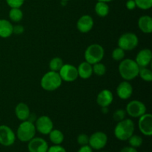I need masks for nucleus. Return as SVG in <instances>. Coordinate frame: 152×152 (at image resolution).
<instances>
[{"instance_id":"f257e3e1","label":"nucleus","mask_w":152,"mask_h":152,"mask_svg":"<svg viewBox=\"0 0 152 152\" xmlns=\"http://www.w3.org/2000/svg\"><path fill=\"white\" fill-rule=\"evenodd\" d=\"M140 67L132 59H123L119 65V73L123 79L130 81L138 77Z\"/></svg>"},{"instance_id":"f03ea898","label":"nucleus","mask_w":152,"mask_h":152,"mask_svg":"<svg viewBox=\"0 0 152 152\" xmlns=\"http://www.w3.org/2000/svg\"><path fill=\"white\" fill-rule=\"evenodd\" d=\"M134 129L135 126L134 122L131 119H124L118 122L114 128V136L119 140L126 141L134 134Z\"/></svg>"},{"instance_id":"7ed1b4c3","label":"nucleus","mask_w":152,"mask_h":152,"mask_svg":"<svg viewBox=\"0 0 152 152\" xmlns=\"http://www.w3.org/2000/svg\"><path fill=\"white\" fill-rule=\"evenodd\" d=\"M62 80L59 76V72L50 71L45 74L42 77L40 85L44 90L47 91H53L61 86Z\"/></svg>"},{"instance_id":"20e7f679","label":"nucleus","mask_w":152,"mask_h":152,"mask_svg":"<svg viewBox=\"0 0 152 152\" xmlns=\"http://www.w3.org/2000/svg\"><path fill=\"white\" fill-rule=\"evenodd\" d=\"M36 132L37 130L34 123L29 120H25L22 121V123L18 127L16 131V137L21 142H29L35 137Z\"/></svg>"},{"instance_id":"39448f33","label":"nucleus","mask_w":152,"mask_h":152,"mask_svg":"<svg viewBox=\"0 0 152 152\" xmlns=\"http://www.w3.org/2000/svg\"><path fill=\"white\" fill-rule=\"evenodd\" d=\"M105 55L103 47L99 44H92L86 48L85 51V59L91 65L100 62Z\"/></svg>"},{"instance_id":"423d86ee","label":"nucleus","mask_w":152,"mask_h":152,"mask_svg":"<svg viewBox=\"0 0 152 152\" xmlns=\"http://www.w3.org/2000/svg\"><path fill=\"white\" fill-rule=\"evenodd\" d=\"M139 43L137 36L134 33L128 32L122 34L118 39L119 48L123 50H132L136 48Z\"/></svg>"},{"instance_id":"0eeeda50","label":"nucleus","mask_w":152,"mask_h":152,"mask_svg":"<svg viewBox=\"0 0 152 152\" xmlns=\"http://www.w3.org/2000/svg\"><path fill=\"white\" fill-rule=\"evenodd\" d=\"M146 106L143 102L139 100H132L128 103L126 111L130 117L139 118L146 113Z\"/></svg>"},{"instance_id":"6e6552de","label":"nucleus","mask_w":152,"mask_h":152,"mask_svg":"<svg viewBox=\"0 0 152 152\" xmlns=\"http://www.w3.org/2000/svg\"><path fill=\"white\" fill-rule=\"evenodd\" d=\"M108 142V137L102 132H96L89 137L88 145L92 149L101 150L105 148Z\"/></svg>"},{"instance_id":"1a4fd4ad","label":"nucleus","mask_w":152,"mask_h":152,"mask_svg":"<svg viewBox=\"0 0 152 152\" xmlns=\"http://www.w3.org/2000/svg\"><path fill=\"white\" fill-rule=\"evenodd\" d=\"M34 125L36 130L44 135H48L53 129V121L48 116L43 115L38 117Z\"/></svg>"},{"instance_id":"9d476101","label":"nucleus","mask_w":152,"mask_h":152,"mask_svg":"<svg viewBox=\"0 0 152 152\" xmlns=\"http://www.w3.org/2000/svg\"><path fill=\"white\" fill-rule=\"evenodd\" d=\"M59 74L62 81L68 83L75 81L79 77L77 68L71 64H64L59 71Z\"/></svg>"},{"instance_id":"9b49d317","label":"nucleus","mask_w":152,"mask_h":152,"mask_svg":"<svg viewBox=\"0 0 152 152\" xmlns=\"http://www.w3.org/2000/svg\"><path fill=\"white\" fill-rule=\"evenodd\" d=\"M16 141V134L9 126H0V144L4 146H10Z\"/></svg>"},{"instance_id":"f8f14e48","label":"nucleus","mask_w":152,"mask_h":152,"mask_svg":"<svg viewBox=\"0 0 152 152\" xmlns=\"http://www.w3.org/2000/svg\"><path fill=\"white\" fill-rule=\"evenodd\" d=\"M138 127L143 135L151 137L152 135V115L145 113L139 117Z\"/></svg>"},{"instance_id":"ddd939ff","label":"nucleus","mask_w":152,"mask_h":152,"mask_svg":"<svg viewBox=\"0 0 152 152\" xmlns=\"http://www.w3.org/2000/svg\"><path fill=\"white\" fill-rule=\"evenodd\" d=\"M28 149L29 152H47L48 144L43 138L34 137L28 142Z\"/></svg>"},{"instance_id":"4468645a","label":"nucleus","mask_w":152,"mask_h":152,"mask_svg":"<svg viewBox=\"0 0 152 152\" xmlns=\"http://www.w3.org/2000/svg\"><path fill=\"white\" fill-rule=\"evenodd\" d=\"M152 52L150 49L145 48L140 50L136 56L135 62L140 68H145L151 62Z\"/></svg>"},{"instance_id":"2eb2a0df","label":"nucleus","mask_w":152,"mask_h":152,"mask_svg":"<svg viewBox=\"0 0 152 152\" xmlns=\"http://www.w3.org/2000/svg\"><path fill=\"white\" fill-rule=\"evenodd\" d=\"M94 19L90 15H83L77 22V28L81 33H88L93 28Z\"/></svg>"},{"instance_id":"dca6fc26","label":"nucleus","mask_w":152,"mask_h":152,"mask_svg":"<svg viewBox=\"0 0 152 152\" xmlns=\"http://www.w3.org/2000/svg\"><path fill=\"white\" fill-rule=\"evenodd\" d=\"M117 94L120 99H128L132 96L133 94V87L129 81L122 82L118 85L117 88Z\"/></svg>"},{"instance_id":"f3484780","label":"nucleus","mask_w":152,"mask_h":152,"mask_svg":"<svg viewBox=\"0 0 152 152\" xmlns=\"http://www.w3.org/2000/svg\"><path fill=\"white\" fill-rule=\"evenodd\" d=\"M114 100V96L111 91L104 89L98 94L96 96V103L102 107H108Z\"/></svg>"},{"instance_id":"a211bd4d","label":"nucleus","mask_w":152,"mask_h":152,"mask_svg":"<svg viewBox=\"0 0 152 152\" xmlns=\"http://www.w3.org/2000/svg\"><path fill=\"white\" fill-rule=\"evenodd\" d=\"M138 28L144 34H151L152 32V18L148 15L140 16L138 19Z\"/></svg>"},{"instance_id":"6ab92c4d","label":"nucleus","mask_w":152,"mask_h":152,"mask_svg":"<svg viewBox=\"0 0 152 152\" xmlns=\"http://www.w3.org/2000/svg\"><path fill=\"white\" fill-rule=\"evenodd\" d=\"M15 114H16V117L19 120L25 121V120H28V117L31 114V111H30V108L27 104L24 103V102H19L15 108Z\"/></svg>"},{"instance_id":"aec40b11","label":"nucleus","mask_w":152,"mask_h":152,"mask_svg":"<svg viewBox=\"0 0 152 152\" xmlns=\"http://www.w3.org/2000/svg\"><path fill=\"white\" fill-rule=\"evenodd\" d=\"M77 71H78V76L81 77L82 79L87 80L90 78L93 74V68L92 65L87 62L86 61L83 62L80 64V65L77 68Z\"/></svg>"},{"instance_id":"412c9836","label":"nucleus","mask_w":152,"mask_h":152,"mask_svg":"<svg viewBox=\"0 0 152 152\" xmlns=\"http://www.w3.org/2000/svg\"><path fill=\"white\" fill-rule=\"evenodd\" d=\"M13 25L7 19H0V37L7 38L13 34Z\"/></svg>"},{"instance_id":"4be33fe9","label":"nucleus","mask_w":152,"mask_h":152,"mask_svg":"<svg viewBox=\"0 0 152 152\" xmlns=\"http://www.w3.org/2000/svg\"><path fill=\"white\" fill-rule=\"evenodd\" d=\"M49 139L51 141L52 143L54 145H60L64 141L65 137L63 133L58 129H53L50 133L48 134Z\"/></svg>"},{"instance_id":"5701e85b","label":"nucleus","mask_w":152,"mask_h":152,"mask_svg":"<svg viewBox=\"0 0 152 152\" xmlns=\"http://www.w3.org/2000/svg\"><path fill=\"white\" fill-rule=\"evenodd\" d=\"M95 12L100 17H105L109 13V6L106 2L98 1L95 5Z\"/></svg>"},{"instance_id":"b1692460","label":"nucleus","mask_w":152,"mask_h":152,"mask_svg":"<svg viewBox=\"0 0 152 152\" xmlns=\"http://www.w3.org/2000/svg\"><path fill=\"white\" fill-rule=\"evenodd\" d=\"M63 65V60L60 57H54L49 62V68L50 71L59 72Z\"/></svg>"},{"instance_id":"393cba45","label":"nucleus","mask_w":152,"mask_h":152,"mask_svg":"<svg viewBox=\"0 0 152 152\" xmlns=\"http://www.w3.org/2000/svg\"><path fill=\"white\" fill-rule=\"evenodd\" d=\"M9 17L13 22H19L23 18V13L20 8H11L9 12Z\"/></svg>"},{"instance_id":"a878e982","label":"nucleus","mask_w":152,"mask_h":152,"mask_svg":"<svg viewBox=\"0 0 152 152\" xmlns=\"http://www.w3.org/2000/svg\"><path fill=\"white\" fill-rule=\"evenodd\" d=\"M128 140H129V143L130 146L134 147L135 148L140 147L142 145V142H143L142 138L140 136L137 134H132Z\"/></svg>"},{"instance_id":"bb28decb","label":"nucleus","mask_w":152,"mask_h":152,"mask_svg":"<svg viewBox=\"0 0 152 152\" xmlns=\"http://www.w3.org/2000/svg\"><path fill=\"white\" fill-rule=\"evenodd\" d=\"M142 80L145 82H151L152 80V71L149 68H140L139 71V75Z\"/></svg>"},{"instance_id":"cd10ccee","label":"nucleus","mask_w":152,"mask_h":152,"mask_svg":"<svg viewBox=\"0 0 152 152\" xmlns=\"http://www.w3.org/2000/svg\"><path fill=\"white\" fill-rule=\"evenodd\" d=\"M92 68H93V73H94L96 76H99V77H102L106 73V67L101 62L94 64L92 65Z\"/></svg>"},{"instance_id":"c85d7f7f","label":"nucleus","mask_w":152,"mask_h":152,"mask_svg":"<svg viewBox=\"0 0 152 152\" xmlns=\"http://www.w3.org/2000/svg\"><path fill=\"white\" fill-rule=\"evenodd\" d=\"M136 6L142 10H148L152 7V0H134Z\"/></svg>"},{"instance_id":"c756f323","label":"nucleus","mask_w":152,"mask_h":152,"mask_svg":"<svg viewBox=\"0 0 152 152\" xmlns=\"http://www.w3.org/2000/svg\"><path fill=\"white\" fill-rule=\"evenodd\" d=\"M113 59L115 61H121L124 59L125 57V50L120 48H117L114 49L112 51V54H111Z\"/></svg>"},{"instance_id":"7c9ffc66","label":"nucleus","mask_w":152,"mask_h":152,"mask_svg":"<svg viewBox=\"0 0 152 152\" xmlns=\"http://www.w3.org/2000/svg\"><path fill=\"white\" fill-rule=\"evenodd\" d=\"M126 111L123 109H117L113 114L114 120L117 122H120L121 120L126 119Z\"/></svg>"},{"instance_id":"2f4dec72","label":"nucleus","mask_w":152,"mask_h":152,"mask_svg":"<svg viewBox=\"0 0 152 152\" xmlns=\"http://www.w3.org/2000/svg\"><path fill=\"white\" fill-rule=\"evenodd\" d=\"M6 2L11 8H20L25 2V0H6Z\"/></svg>"},{"instance_id":"473e14b6","label":"nucleus","mask_w":152,"mask_h":152,"mask_svg":"<svg viewBox=\"0 0 152 152\" xmlns=\"http://www.w3.org/2000/svg\"><path fill=\"white\" fill-rule=\"evenodd\" d=\"M88 140L89 137L87 134H80L77 137V142L81 146L82 145H88Z\"/></svg>"},{"instance_id":"72a5a7b5","label":"nucleus","mask_w":152,"mask_h":152,"mask_svg":"<svg viewBox=\"0 0 152 152\" xmlns=\"http://www.w3.org/2000/svg\"><path fill=\"white\" fill-rule=\"evenodd\" d=\"M47 152H67L65 148L60 145H53L48 147Z\"/></svg>"},{"instance_id":"f704fd0d","label":"nucleus","mask_w":152,"mask_h":152,"mask_svg":"<svg viewBox=\"0 0 152 152\" xmlns=\"http://www.w3.org/2000/svg\"><path fill=\"white\" fill-rule=\"evenodd\" d=\"M25 31V28L22 25H16L13 26V34H16V35H20L22 34Z\"/></svg>"},{"instance_id":"c9c22d12","label":"nucleus","mask_w":152,"mask_h":152,"mask_svg":"<svg viewBox=\"0 0 152 152\" xmlns=\"http://www.w3.org/2000/svg\"><path fill=\"white\" fill-rule=\"evenodd\" d=\"M126 7H127V9H129V10H134V9L137 7L134 0H128L127 2H126Z\"/></svg>"},{"instance_id":"e433bc0d","label":"nucleus","mask_w":152,"mask_h":152,"mask_svg":"<svg viewBox=\"0 0 152 152\" xmlns=\"http://www.w3.org/2000/svg\"><path fill=\"white\" fill-rule=\"evenodd\" d=\"M77 152H93V149L89 145H82Z\"/></svg>"},{"instance_id":"4c0bfd02","label":"nucleus","mask_w":152,"mask_h":152,"mask_svg":"<svg viewBox=\"0 0 152 152\" xmlns=\"http://www.w3.org/2000/svg\"><path fill=\"white\" fill-rule=\"evenodd\" d=\"M120 152H137V149L132 146H126L122 148Z\"/></svg>"},{"instance_id":"58836bf2","label":"nucleus","mask_w":152,"mask_h":152,"mask_svg":"<svg viewBox=\"0 0 152 152\" xmlns=\"http://www.w3.org/2000/svg\"><path fill=\"white\" fill-rule=\"evenodd\" d=\"M108 111V107H102V112L103 114H107Z\"/></svg>"},{"instance_id":"ea45409f","label":"nucleus","mask_w":152,"mask_h":152,"mask_svg":"<svg viewBox=\"0 0 152 152\" xmlns=\"http://www.w3.org/2000/svg\"><path fill=\"white\" fill-rule=\"evenodd\" d=\"M98 1H104V2H110V1H113V0H97Z\"/></svg>"},{"instance_id":"a19ab883","label":"nucleus","mask_w":152,"mask_h":152,"mask_svg":"<svg viewBox=\"0 0 152 152\" xmlns=\"http://www.w3.org/2000/svg\"><path fill=\"white\" fill-rule=\"evenodd\" d=\"M62 1H68V0H62Z\"/></svg>"},{"instance_id":"79ce46f5","label":"nucleus","mask_w":152,"mask_h":152,"mask_svg":"<svg viewBox=\"0 0 152 152\" xmlns=\"http://www.w3.org/2000/svg\"><path fill=\"white\" fill-rule=\"evenodd\" d=\"M101 152H105V151H101Z\"/></svg>"}]
</instances>
